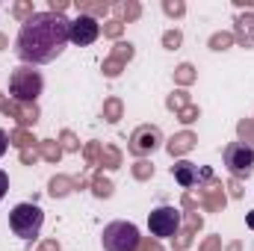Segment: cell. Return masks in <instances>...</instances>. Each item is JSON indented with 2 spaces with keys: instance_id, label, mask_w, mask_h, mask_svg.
<instances>
[{
  "instance_id": "cell-1",
  "label": "cell",
  "mask_w": 254,
  "mask_h": 251,
  "mask_svg": "<svg viewBox=\"0 0 254 251\" xmlns=\"http://www.w3.org/2000/svg\"><path fill=\"white\" fill-rule=\"evenodd\" d=\"M68 18L54 12H36L30 21L21 24L15 39V54L24 65L54 63L68 45Z\"/></svg>"
},
{
  "instance_id": "cell-2",
  "label": "cell",
  "mask_w": 254,
  "mask_h": 251,
  "mask_svg": "<svg viewBox=\"0 0 254 251\" xmlns=\"http://www.w3.org/2000/svg\"><path fill=\"white\" fill-rule=\"evenodd\" d=\"M45 89V77L42 71H36V65H18L9 74V95L15 104H36L39 95Z\"/></svg>"
},
{
  "instance_id": "cell-3",
  "label": "cell",
  "mask_w": 254,
  "mask_h": 251,
  "mask_svg": "<svg viewBox=\"0 0 254 251\" xmlns=\"http://www.w3.org/2000/svg\"><path fill=\"white\" fill-rule=\"evenodd\" d=\"M42 225H45V210H42L39 204H33V201H21V204H15L12 213H9V228H12V234H15L18 240H24V243L36 240L39 231H42Z\"/></svg>"
},
{
  "instance_id": "cell-4",
  "label": "cell",
  "mask_w": 254,
  "mask_h": 251,
  "mask_svg": "<svg viewBox=\"0 0 254 251\" xmlns=\"http://www.w3.org/2000/svg\"><path fill=\"white\" fill-rule=\"evenodd\" d=\"M181 222H184V213L172 204H163V207H154L148 213V231L154 240H175L181 234Z\"/></svg>"
},
{
  "instance_id": "cell-5",
  "label": "cell",
  "mask_w": 254,
  "mask_h": 251,
  "mask_svg": "<svg viewBox=\"0 0 254 251\" xmlns=\"http://www.w3.org/2000/svg\"><path fill=\"white\" fill-rule=\"evenodd\" d=\"M101 243H104V251H136L142 237L133 222H110L101 234Z\"/></svg>"
},
{
  "instance_id": "cell-6",
  "label": "cell",
  "mask_w": 254,
  "mask_h": 251,
  "mask_svg": "<svg viewBox=\"0 0 254 251\" xmlns=\"http://www.w3.org/2000/svg\"><path fill=\"white\" fill-rule=\"evenodd\" d=\"M222 160H225L228 175L237 181H246L254 175V148L246 142H228L222 151Z\"/></svg>"
},
{
  "instance_id": "cell-7",
  "label": "cell",
  "mask_w": 254,
  "mask_h": 251,
  "mask_svg": "<svg viewBox=\"0 0 254 251\" xmlns=\"http://www.w3.org/2000/svg\"><path fill=\"white\" fill-rule=\"evenodd\" d=\"M160 148H163V130L157 125H139L130 133V139H127V151L136 160H148Z\"/></svg>"
},
{
  "instance_id": "cell-8",
  "label": "cell",
  "mask_w": 254,
  "mask_h": 251,
  "mask_svg": "<svg viewBox=\"0 0 254 251\" xmlns=\"http://www.w3.org/2000/svg\"><path fill=\"white\" fill-rule=\"evenodd\" d=\"M98 36H101V24H98L95 18H89V15H77V18L68 24V42L77 45V48L95 45Z\"/></svg>"
},
{
  "instance_id": "cell-9",
  "label": "cell",
  "mask_w": 254,
  "mask_h": 251,
  "mask_svg": "<svg viewBox=\"0 0 254 251\" xmlns=\"http://www.w3.org/2000/svg\"><path fill=\"white\" fill-rule=\"evenodd\" d=\"M225 204H228V192H225V187H222V181L213 178L207 187L201 189V207H204L207 213H222Z\"/></svg>"
},
{
  "instance_id": "cell-10",
  "label": "cell",
  "mask_w": 254,
  "mask_h": 251,
  "mask_svg": "<svg viewBox=\"0 0 254 251\" xmlns=\"http://www.w3.org/2000/svg\"><path fill=\"white\" fill-rule=\"evenodd\" d=\"M234 42L243 45L246 51H254V12H243L234 18Z\"/></svg>"
},
{
  "instance_id": "cell-11",
  "label": "cell",
  "mask_w": 254,
  "mask_h": 251,
  "mask_svg": "<svg viewBox=\"0 0 254 251\" xmlns=\"http://www.w3.org/2000/svg\"><path fill=\"white\" fill-rule=\"evenodd\" d=\"M3 116L15 119V125L21 127V130H27V127H33L39 122V107L36 104H15V101H9V107H6Z\"/></svg>"
},
{
  "instance_id": "cell-12",
  "label": "cell",
  "mask_w": 254,
  "mask_h": 251,
  "mask_svg": "<svg viewBox=\"0 0 254 251\" xmlns=\"http://www.w3.org/2000/svg\"><path fill=\"white\" fill-rule=\"evenodd\" d=\"M172 178L190 192V189L198 187V181H201V166H195L190 160H178V163L172 166Z\"/></svg>"
},
{
  "instance_id": "cell-13",
  "label": "cell",
  "mask_w": 254,
  "mask_h": 251,
  "mask_svg": "<svg viewBox=\"0 0 254 251\" xmlns=\"http://www.w3.org/2000/svg\"><path fill=\"white\" fill-rule=\"evenodd\" d=\"M195 142H198V136H195L192 130H181V133H175V136L166 142V151H169L172 160H178V157L190 154L192 148H195Z\"/></svg>"
},
{
  "instance_id": "cell-14",
  "label": "cell",
  "mask_w": 254,
  "mask_h": 251,
  "mask_svg": "<svg viewBox=\"0 0 254 251\" xmlns=\"http://www.w3.org/2000/svg\"><path fill=\"white\" fill-rule=\"evenodd\" d=\"M74 189H77V181L68 178V175H57V178H51V184H48L51 198H65V195H71Z\"/></svg>"
},
{
  "instance_id": "cell-15",
  "label": "cell",
  "mask_w": 254,
  "mask_h": 251,
  "mask_svg": "<svg viewBox=\"0 0 254 251\" xmlns=\"http://www.w3.org/2000/svg\"><path fill=\"white\" fill-rule=\"evenodd\" d=\"M113 12L119 15L122 24H130V21H139V18H142V3H136V0H125V3H116Z\"/></svg>"
},
{
  "instance_id": "cell-16",
  "label": "cell",
  "mask_w": 254,
  "mask_h": 251,
  "mask_svg": "<svg viewBox=\"0 0 254 251\" xmlns=\"http://www.w3.org/2000/svg\"><path fill=\"white\" fill-rule=\"evenodd\" d=\"M101 116H104L107 125H119L122 116H125V104H122V98H107L104 107H101Z\"/></svg>"
},
{
  "instance_id": "cell-17",
  "label": "cell",
  "mask_w": 254,
  "mask_h": 251,
  "mask_svg": "<svg viewBox=\"0 0 254 251\" xmlns=\"http://www.w3.org/2000/svg\"><path fill=\"white\" fill-rule=\"evenodd\" d=\"M39 154H42V160H45V163H54V166H57V163H60V160H63V148H60V142H57V139H42V142H39Z\"/></svg>"
},
{
  "instance_id": "cell-18",
  "label": "cell",
  "mask_w": 254,
  "mask_h": 251,
  "mask_svg": "<svg viewBox=\"0 0 254 251\" xmlns=\"http://www.w3.org/2000/svg\"><path fill=\"white\" fill-rule=\"evenodd\" d=\"M89 187H92V195L95 198H113V189H116L110 178H104V172H95L92 181H89Z\"/></svg>"
},
{
  "instance_id": "cell-19",
  "label": "cell",
  "mask_w": 254,
  "mask_h": 251,
  "mask_svg": "<svg viewBox=\"0 0 254 251\" xmlns=\"http://www.w3.org/2000/svg\"><path fill=\"white\" fill-rule=\"evenodd\" d=\"M113 12V6L110 3H104V0H98V3H77V15H89V18H107Z\"/></svg>"
},
{
  "instance_id": "cell-20",
  "label": "cell",
  "mask_w": 254,
  "mask_h": 251,
  "mask_svg": "<svg viewBox=\"0 0 254 251\" xmlns=\"http://www.w3.org/2000/svg\"><path fill=\"white\" fill-rule=\"evenodd\" d=\"M9 145H15L18 151H27V148H36V145H39V139H36L30 130H21V127H15V130L9 133Z\"/></svg>"
},
{
  "instance_id": "cell-21",
  "label": "cell",
  "mask_w": 254,
  "mask_h": 251,
  "mask_svg": "<svg viewBox=\"0 0 254 251\" xmlns=\"http://www.w3.org/2000/svg\"><path fill=\"white\" fill-rule=\"evenodd\" d=\"M195 80H198V71H195L192 63H181L175 68V83H178V86H192Z\"/></svg>"
},
{
  "instance_id": "cell-22",
  "label": "cell",
  "mask_w": 254,
  "mask_h": 251,
  "mask_svg": "<svg viewBox=\"0 0 254 251\" xmlns=\"http://www.w3.org/2000/svg\"><path fill=\"white\" fill-rule=\"evenodd\" d=\"M231 45H234V33L231 30H219V33H213L207 39V48L210 51H228Z\"/></svg>"
},
{
  "instance_id": "cell-23",
  "label": "cell",
  "mask_w": 254,
  "mask_h": 251,
  "mask_svg": "<svg viewBox=\"0 0 254 251\" xmlns=\"http://www.w3.org/2000/svg\"><path fill=\"white\" fill-rule=\"evenodd\" d=\"M101 166H104V169H110V172L122 169V151H119L116 145H104V154H101Z\"/></svg>"
},
{
  "instance_id": "cell-24",
  "label": "cell",
  "mask_w": 254,
  "mask_h": 251,
  "mask_svg": "<svg viewBox=\"0 0 254 251\" xmlns=\"http://www.w3.org/2000/svg\"><path fill=\"white\" fill-rule=\"evenodd\" d=\"M190 104H192V98H190L187 89H178V92H172V95L166 98V107H169L172 113H181V110H187Z\"/></svg>"
},
{
  "instance_id": "cell-25",
  "label": "cell",
  "mask_w": 254,
  "mask_h": 251,
  "mask_svg": "<svg viewBox=\"0 0 254 251\" xmlns=\"http://www.w3.org/2000/svg\"><path fill=\"white\" fill-rule=\"evenodd\" d=\"M110 57H113V60H119L122 65H127L130 60H133V57H136V48H133L130 42H116V45H113V54H110Z\"/></svg>"
},
{
  "instance_id": "cell-26",
  "label": "cell",
  "mask_w": 254,
  "mask_h": 251,
  "mask_svg": "<svg viewBox=\"0 0 254 251\" xmlns=\"http://www.w3.org/2000/svg\"><path fill=\"white\" fill-rule=\"evenodd\" d=\"M130 172H133V178H136V181H142V184H145V181H151V178H154V163H151V160H136V163L130 166Z\"/></svg>"
},
{
  "instance_id": "cell-27",
  "label": "cell",
  "mask_w": 254,
  "mask_h": 251,
  "mask_svg": "<svg viewBox=\"0 0 254 251\" xmlns=\"http://www.w3.org/2000/svg\"><path fill=\"white\" fill-rule=\"evenodd\" d=\"M101 154H104V145L101 142H86V148H83L86 166H101Z\"/></svg>"
},
{
  "instance_id": "cell-28",
  "label": "cell",
  "mask_w": 254,
  "mask_h": 251,
  "mask_svg": "<svg viewBox=\"0 0 254 251\" xmlns=\"http://www.w3.org/2000/svg\"><path fill=\"white\" fill-rule=\"evenodd\" d=\"M12 15L24 24V21H30L33 15H36V9H33V0H18L15 6H12Z\"/></svg>"
},
{
  "instance_id": "cell-29",
  "label": "cell",
  "mask_w": 254,
  "mask_h": 251,
  "mask_svg": "<svg viewBox=\"0 0 254 251\" xmlns=\"http://www.w3.org/2000/svg\"><path fill=\"white\" fill-rule=\"evenodd\" d=\"M57 142H60V148H63L65 154H77V151H80V139H77L71 130H63Z\"/></svg>"
},
{
  "instance_id": "cell-30",
  "label": "cell",
  "mask_w": 254,
  "mask_h": 251,
  "mask_svg": "<svg viewBox=\"0 0 254 251\" xmlns=\"http://www.w3.org/2000/svg\"><path fill=\"white\" fill-rule=\"evenodd\" d=\"M237 136H240V142H246V145L254 148V119H243L237 125Z\"/></svg>"
},
{
  "instance_id": "cell-31",
  "label": "cell",
  "mask_w": 254,
  "mask_h": 251,
  "mask_svg": "<svg viewBox=\"0 0 254 251\" xmlns=\"http://www.w3.org/2000/svg\"><path fill=\"white\" fill-rule=\"evenodd\" d=\"M181 45H184V33H181L178 27H175V30H166V33H163V48H166V51H178Z\"/></svg>"
},
{
  "instance_id": "cell-32",
  "label": "cell",
  "mask_w": 254,
  "mask_h": 251,
  "mask_svg": "<svg viewBox=\"0 0 254 251\" xmlns=\"http://www.w3.org/2000/svg\"><path fill=\"white\" fill-rule=\"evenodd\" d=\"M163 12L169 18H184L187 15V3L184 0H163Z\"/></svg>"
},
{
  "instance_id": "cell-33",
  "label": "cell",
  "mask_w": 254,
  "mask_h": 251,
  "mask_svg": "<svg viewBox=\"0 0 254 251\" xmlns=\"http://www.w3.org/2000/svg\"><path fill=\"white\" fill-rule=\"evenodd\" d=\"M101 33H104L107 39H116V42H122V33H125V24H122L119 18H113V21H107V24L101 27Z\"/></svg>"
},
{
  "instance_id": "cell-34",
  "label": "cell",
  "mask_w": 254,
  "mask_h": 251,
  "mask_svg": "<svg viewBox=\"0 0 254 251\" xmlns=\"http://www.w3.org/2000/svg\"><path fill=\"white\" fill-rule=\"evenodd\" d=\"M101 71H104V77H110V80H116L122 71H125V65L119 63V60H113V57H107L104 63H101Z\"/></svg>"
},
{
  "instance_id": "cell-35",
  "label": "cell",
  "mask_w": 254,
  "mask_h": 251,
  "mask_svg": "<svg viewBox=\"0 0 254 251\" xmlns=\"http://www.w3.org/2000/svg\"><path fill=\"white\" fill-rule=\"evenodd\" d=\"M198 116H201V110H198L195 104H190L187 110L178 113V122H181V125H192V122H198Z\"/></svg>"
},
{
  "instance_id": "cell-36",
  "label": "cell",
  "mask_w": 254,
  "mask_h": 251,
  "mask_svg": "<svg viewBox=\"0 0 254 251\" xmlns=\"http://www.w3.org/2000/svg\"><path fill=\"white\" fill-rule=\"evenodd\" d=\"M18 160H21V166H33V163H39V160H42V154H39V145H36V148H27V151H21V154H18Z\"/></svg>"
},
{
  "instance_id": "cell-37",
  "label": "cell",
  "mask_w": 254,
  "mask_h": 251,
  "mask_svg": "<svg viewBox=\"0 0 254 251\" xmlns=\"http://www.w3.org/2000/svg\"><path fill=\"white\" fill-rule=\"evenodd\" d=\"M204 228V216L201 213H187V231L195 234V231H201Z\"/></svg>"
},
{
  "instance_id": "cell-38",
  "label": "cell",
  "mask_w": 254,
  "mask_h": 251,
  "mask_svg": "<svg viewBox=\"0 0 254 251\" xmlns=\"http://www.w3.org/2000/svg\"><path fill=\"white\" fill-rule=\"evenodd\" d=\"M190 246H192V234L184 228V231L178 234V240H175V251H187Z\"/></svg>"
},
{
  "instance_id": "cell-39",
  "label": "cell",
  "mask_w": 254,
  "mask_h": 251,
  "mask_svg": "<svg viewBox=\"0 0 254 251\" xmlns=\"http://www.w3.org/2000/svg\"><path fill=\"white\" fill-rule=\"evenodd\" d=\"M198 251H222V237H207V240L198 246Z\"/></svg>"
},
{
  "instance_id": "cell-40",
  "label": "cell",
  "mask_w": 254,
  "mask_h": 251,
  "mask_svg": "<svg viewBox=\"0 0 254 251\" xmlns=\"http://www.w3.org/2000/svg\"><path fill=\"white\" fill-rule=\"evenodd\" d=\"M228 195H231V198H243V181H237V178H231V181H228Z\"/></svg>"
},
{
  "instance_id": "cell-41",
  "label": "cell",
  "mask_w": 254,
  "mask_h": 251,
  "mask_svg": "<svg viewBox=\"0 0 254 251\" xmlns=\"http://www.w3.org/2000/svg\"><path fill=\"white\" fill-rule=\"evenodd\" d=\"M65 9H68V0H48V12H54V15H63Z\"/></svg>"
},
{
  "instance_id": "cell-42",
  "label": "cell",
  "mask_w": 254,
  "mask_h": 251,
  "mask_svg": "<svg viewBox=\"0 0 254 251\" xmlns=\"http://www.w3.org/2000/svg\"><path fill=\"white\" fill-rule=\"evenodd\" d=\"M136 251H163V246H160V240H142Z\"/></svg>"
},
{
  "instance_id": "cell-43",
  "label": "cell",
  "mask_w": 254,
  "mask_h": 251,
  "mask_svg": "<svg viewBox=\"0 0 254 251\" xmlns=\"http://www.w3.org/2000/svg\"><path fill=\"white\" fill-rule=\"evenodd\" d=\"M36 251H60V240H57V237H54V240H45V243H39Z\"/></svg>"
},
{
  "instance_id": "cell-44",
  "label": "cell",
  "mask_w": 254,
  "mask_h": 251,
  "mask_svg": "<svg viewBox=\"0 0 254 251\" xmlns=\"http://www.w3.org/2000/svg\"><path fill=\"white\" fill-rule=\"evenodd\" d=\"M6 192H9V175L0 169V201H3V195H6Z\"/></svg>"
},
{
  "instance_id": "cell-45",
  "label": "cell",
  "mask_w": 254,
  "mask_h": 251,
  "mask_svg": "<svg viewBox=\"0 0 254 251\" xmlns=\"http://www.w3.org/2000/svg\"><path fill=\"white\" fill-rule=\"evenodd\" d=\"M6 151H9V133H6V130L0 127V157H3Z\"/></svg>"
},
{
  "instance_id": "cell-46",
  "label": "cell",
  "mask_w": 254,
  "mask_h": 251,
  "mask_svg": "<svg viewBox=\"0 0 254 251\" xmlns=\"http://www.w3.org/2000/svg\"><path fill=\"white\" fill-rule=\"evenodd\" d=\"M234 6H237V9H249V12H252V9H254V0H234Z\"/></svg>"
},
{
  "instance_id": "cell-47",
  "label": "cell",
  "mask_w": 254,
  "mask_h": 251,
  "mask_svg": "<svg viewBox=\"0 0 254 251\" xmlns=\"http://www.w3.org/2000/svg\"><path fill=\"white\" fill-rule=\"evenodd\" d=\"M6 107H9V98H6V95L0 92V113H6Z\"/></svg>"
},
{
  "instance_id": "cell-48",
  "label": "cell",
  "mask_w": 254,
  "mask_h": 251,
  "mask_svg": "<svg viewBox=\"0 0 254 251\" xmlns=\"http://www.w3.org/2000/svg\"><path fill=\"white\" fill-rule=\"evenodd\" d=\"M222 251H243V243H231L228 249H222Z\"/></svg>"
},
{
  "instance_id": "cell-49",
  "label": "cell",
  "mask_w": 254,
  "mask_h": 251,
  "mask_svg": "<svg viewBox=\"0 0 254 251\" xmlns=\"http://www.w3.org/2000/svg\"><path fill=\"white\" fill-rule=\"evenodd\" d=\"M6 45H9V39H6V36H3V33H0V51H3V48H6Z\"/></svg>"
},
{
  "instance_id": "cell-50",
  "label": "cell",
  "mask_w": 254,
  "mask_h": 251,
  "mask_svg": "<svg viewBox=\"0 0 254 251\" xmlns=\"http://www.w3.org/2000/svg\"><path fill=\"white\" fill-rule=\"evenodd\" d=\"M249 228H252V231H254V210H252V213H249Z\"/></svg>"
}]
</instances>
